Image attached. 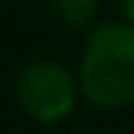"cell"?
Masks as SVG:
<instances>
[{
	"mask_svg": "<svg viewBox=\"0 0 134 134\" xmlns=\"http://www.w3.org/2000/svg\"><path fill=\"white\" fill-rule=\"evenodd\" d=\"M77 83L81 96L98 110L134 107V24L104 21L90 30Z\"/></svg>",
	"mask_w": 134,
	"mask_h": 134,
	"instance_id": "1",
	"label": "cell"
},
{
	"mask_svg": "<svg viewBox=\"0 0 134 134\" xmlns=\"http://www.w3.org/2000/svg\"><path fill=\"white\" fill-rule=\"evenodd\" d=\"M81 98V83L57 60H33L15 77V104L39 125L66 122Z\"/></svg>",
	"mask_w": 134,
	"mask_h": 134,
	"instance_id": "2",
	"label": "cell"
},
{
	"mask_svg": "<svg viewBox=\"0 0 134 134\" xmlns=\"http://www.w3.org/2000/svg\"><path fill=\"white\" fill-rule=\"evenodd\" d=\"M48 3L57 21L72 30H92L101 9V0H48Z\"/></svg>",
	"mask_w": 134,
	"mask_h": 134,
	"instance_id": "3",
	"label": "cell"
},
{
	"mask_svg": "<svg viewBox=\"0 0 134 134\" xmlns=\"http://www.w3.org/2000/svg\"><path fill=\"white\" fill-rule=\"evenodd\" d=\"M122 9H125V21L134 24V0H122Z\"/></svg>",
	"mask_w": 134,
	"mask_h": 134,
	"instance_id": "4",
	"label": "cell"
}]
</instances>
